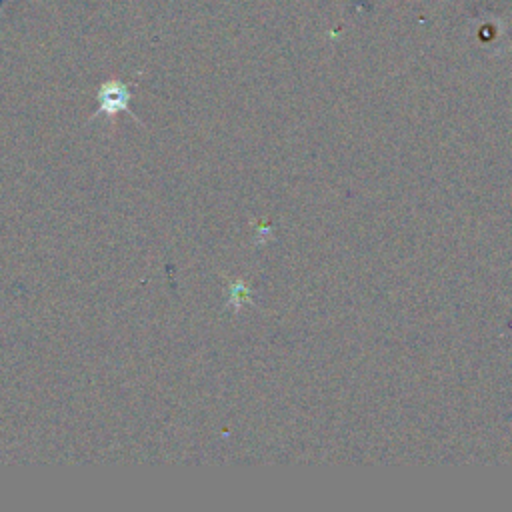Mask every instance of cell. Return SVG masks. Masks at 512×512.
I'll return each mask as SVG.
<instances>
[{
  "mask_svg": "<svg viewBox=\"0 0 512 512\" xmlns=\"http://www.w3.org/2000/svg\"><path fill=\"white\" fill-rule=\"evenodd\" d=\"M134 96V82H124L118 78L106 80L100 84L96 98H98V110L90 116V120H94L96 116H106L110 122H114V118L120 112H128L132 118L138 120V116L130 110V102Z\"/></svg>",
  "mask_w": 512,
  "mask_h": 512,
  "instance_id": "6da1fadb",
  "label": "cell"
}]
</instances>
